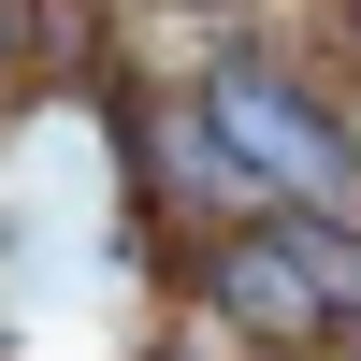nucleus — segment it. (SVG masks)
Listing matches in <instances>:
<instances>
[{
    "label": "nucleus",
    "instance_id": "39448f33",
    "mask_svg": "<svg viewBox=\"0 0 361 361\" xmlns=\"http://www.w3.org/2000/svg\"><path fill=\"white\" fill-rule=\"evenodd\" d=\"M0 73H15V0H0Z\"/></svg>",
    "mask_w": 361,
    "mask_h": 361
},
{
    "label": "nucleus",
    "instance_id": "20e7f679",
    "mask_svg": "<svg viewBox=\"0 0 361 361\" xmlns=\"http://www.w3.org/2000/svg\"><path fill=\"white\" fill-rule=\"evenodd\" d=\"M289 246H304L318 304H333V333H361V217H289Z\"/></svg>",
    "mask_w": 361,
    "mask_h": 361
},
{
    "label": "nucleus",
    "instance_id": "f257e3e1",
    "mask_svg": "<svg viewBox=\"0 0 361 361\" xmlns=\"http://www.w3.org/2000/svg\"><path fill=\"white\" fill-rule=\"evenodd\" d=\"M202 130L246 159V188L275 202V217H361V116L318 102L304 73H275V58H231V73L188 87Z\"/></svg>",
    "mask_w": 361,
    "mask_h": 361
},
{
    "label": "nucleus",
    "instance_id": "7ed1b4c3",
    "mask_svg": "<svg viewBox=\"0 0 361 361\" xmlns=\"http://www.w3.org/2000/svg\"><path fill=\"white\" fill-rule=\"evenodd\" d=\"M130 173H145V202H173V217H217V231H246V217H275V202L246 188V159H231L217 130H202V102L173 87L159 116L130 130Z\"/></svg>",
    "mask_w": 361,
    "mask_h": 361
},
{
    "label": "nucleus",
    "instance_id": "423d86ee",
    "mask_svg": "<svg viewBox=\"0 0 361 361\" xmlns=\"http://www.w3.org/2000/svg\"><path fill=\"white\" fill-rule=\"evenodd\" d=\"M333 347H347V361H361V333H333Z\"/></svg>",
    "mask_w": 361,
    "mask_h": 361
},
{
    "label": "nucleus",
    "instance_id": "f03ea898",
    "mask_svg": "<svg viewBox=\"0 0 361 361\" xmlns=\"http://www.w3.org/2000/svg\"><path fill=\"white\" fill-rule=\"evenodd\" d=\"M202 318H231L260 361L333 347V304H318V275H304V246H289V217H246V231H217V246H202Z\"/></svg>",
    "mask_w": 361,
    "mask_h": 361
}]
</instances>
